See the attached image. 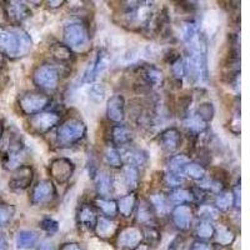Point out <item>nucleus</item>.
Masks as SVG:
<instances>
[{
	"mask_svg": "<svg viewBox=\"0 0 250 250\" xmlns=\"http://www.w3.org/2000/svg\"><path fill=\"white\" fill-rule=\"evenodd\" d=\"M31 49V39L25 31L17 28L0 26V54L17 58L28 54Z\"/></svg>",
	"mask_w": 250,
	"mask_h": 250,
	"instance_id": "nucleus-1",
	"label": "nucleus"
},
{
	"mask_svg": "<svg viewBox=\"0 0 250 250\" xmlns=\"http://www.w3.org/2000/svg\"><path fill=\"white\" fill-rule=\"evenodd\" d=\"M188 46L190 49V53L188 57V66L185 68L194 82H205L208 79V62L204 42L198 38L193 44Z\"/></svg>",
	"mask_w": 250,
	"mask_h": 250,
	"instance_id": "nucleus-2",
	"label": "nucleus"
},
{
	"mask_svg": "<svg viewBox=\"0 0 250 250\" xmlns=\"http://www.w3.org/2000/svg\"><path fill=\"white\" fill-rule=\"evenodd\" d=\"M154 6L153 3L149 1H130L126 3L124 8V18L126 19V23L133 26H142V28H148L153 23L154 19Z\"/></svg>",
	"mask_w": 250,
	"mask_h": 250,
	"instance_id": "nucleus-3",
	"label": "nucleus"
},
{
	"mask_svg": "<svg viewBox=\"0 0 250 250\" xmlns=\"http://www.w3.org/2000/svg\"><path fill=\"white\" fill-rule=\"evenodd\" d=\"M64 40L68 48L77 51H84L89 45V33L85 25L80 23H71L64 29Z\"/></svg>",
	"mask_w": 250,
	"mask_h": 250,
	"instance_id": "nucleus-4",
	"label": "nucleus"
},
{
	"mask_svg": "<svg viewBox=\"0 0 250 250\" xmlns=\"http://www.w3.org/2000/svg\"><path fill=\"white\" fill-rule=\"evenodd\" d=\"M85 134V125L77 118H70L60 125L58 142L62 145H71L79 142Z\"/></svg>",
	"mask_w": 250,
	"mask_h": 250,
	"instance_id": "nucleus-5",
	"label": "nucleus"
},
{
	"mask_svg": "<svg viewBox=\"0 0 250 250\" xmlns=\"http://www.w3.org/2000/svg\"><path fill=\"white\" fill-rule=\"evenodd\" d=\"M34 82L38 86L43 89H55L59 83V74L54 66L44 64L37 68L34 73Z\"/></svg>",
	"mask_w": 250,
	"mask_h": 250,
	"instance_id": "nucleus-6",
	"label": "nucleus"
},
{
	"mask_svg": "<svg viewBox=\"0 0 250 250\" xmlns=\"http://www.w3.org/2000/svg\"><path fill=\"white\" fill-rule=\"evenodd\" d=\"M50 99L48 95L40 93H26L20 98V108L25 114L30 115L40 111L49 104Z\"/></svg>",
	"mask_w": 250,
	"mask_h": 250,
	"instance_id": "nucleus-7",
	"label": "nucleus"
},
{
	"mask_svg": "<svg viewBox=\"0 0 250 250\" xmlns=\"http://www.w3.org/2000/svg\"><path fill=\"white\" fill-rule=\"evenodd\" d=\"M74 171V167L71 164L70 160L62 158V159H57L51 163L50 173L54 179H57L59 183H64L69 179Z\"/></svg>",
	"mask_w": 250,
	"mask_h": 250,
	"instance_id": "nucleus-8",
	"label": "nucleus"
},
{
	"mask_svg": "<svg viewBox=\"0 0 250 250\" xmlns=\"http://www.w3.org/2000/svg\"><path fill=\"white\" fill-rule=\"evenodd\" d=\"M55 189L49 180H42L38 183L37 187L34 188L33 194H31V202L33 204L39 205L43 203L49 202L54 196Z\"/></svg>",
	"mask_w": 250,
	"mask_h": 250,
	"instance_id": "nucleus-9",
	"label": "nucleus"
},
{
	"mask_svg": "<svg viewBox=\"0 0 250 250\" xmlns=\"http://www.w3.org/2000/svg\"><path fill=\"white\" fill-rule=\"evenodd\" d=\"M59 120V117L54 113H42L37 114L30 119L31 128L35 129L39 133H44V131L49 130L53 128Z\"/></svg>",
	"mask_w": 250,
	"mask_h": 250,
	"instance_id": "nucleus-10",
	"label": "nucleus"
},
{
	"mask_svg": "<svg viewBox=\"0 0 250 250\" xmlns=\"http://www.w3.org/2000/svg\"><path fill=\"white\" fill-rule=\"evenodd\" d=\"M142 240V231L137 228H125L118 236V245L120 248H135Z\"/></svg>",
	"mask_w": 250,
	"mask_h": 250,
	"instance_id": "nucleus-11",
	"label": "nucleus"
},
{
	"mask_svg": "<svg viewBox=\"0 0 250 250\" xmlns=\"http://www.w3.org/2000/svg\"><path fill=\"white\" fill-rule=\"evenodd\" d=\"M106 111H108V118L111 122H123L124 119V99L120 95L111 97L108 102Z\"/></svg>",
	"mask_w": 250,
	"mask_h": 250,
	"instance_id": "nucleus-12",
	"label": "nucleus"
},
{
	"mask_svg": "<svg viewBox=\"0 0 250 250\" xmlns=\"http://www.w3.org/2000/svg\"><path fill=\"white\" fill-rule=\"evenodd\" d=\"M180 135L176 129H168L160 135V146L167 153H174L179 146Z\"/></svg>",
	"mask_w": 250,
	"mask_h": 250,
	"instance_id": "nucleus-13",
	"label": "nucleus"
},
{
	"mask_svg": "<svg viewBox=\"0 0 250 250\" xmlns=\"http://www.w3.org/2000/svg\"><path fill=\"white\" fill-rule=\"evenodd\" d=\"M38 240H39L38 233L30 229H21L18 231L15 236V243L19 249H30L37 244Z\"/></svg>",
	"mask_w": 250,
	"mask_h": 250,
	"instance_id": "nucleus-14",
	"label": "nucleus"
},
{
	"mask_svg": "<svg viewBox=\"0 0 250 250\" xmlns=\"http://www.w3.org/2000/svg\"><path fill=\"white\" fill-rule=\"evenodd\" d=\"M31 179H33V171L28 167H24L20 169L19 173L13 176L12 180L9 182V187L14 190H23L30 184Z\"/></svg>",
	"mask_w": 250,
	"mask_h": 250,
	"instance_id": "nucleus-15",
	"label": "nucleus"
},
{
	"mask_svg": "<svg viewBox=\"0 0 250 250\" xmlns=\"http://www.w3.org/2000/svg\"><path fill=\"white\" fill-rule=\"evenodd\" d=\"M173 220L175 225L182 230H187L191 222V210L189 207L179 205L173 211Z\"/></svg>",
	"mask_w": 250,
	"mask_h": 250,
	"instance_id": "nucleus-16",
	"label": "nucleus"
},
{
	"mask_svg": "<svg viewBox=\"0 0 250 250\" xmlns=\"http://www.w3.org/2000/svg\"><path fill=\"white\" fill-rule=\"evenodd\" d=\"M6 12H8L9 18H12L15 21H23L30 15V10L24 3L19 1H12L6 6Z\"/></svg>",
	"mask_w": 250,
	"mask_h": 250,
	"instance_id": "nucleus-17",
	"label": "nucleus"
},
{
	"mask_svg": "<svg viewBox=\"0 0 250 250\" xmlns=\"http://www.w3.org/2000/svg\"><path fill=\"white\" fill-rule=\"evenodd\" d=\"M219 25H220V18H219V13L216 10H210L205 14L204 20H203V26L204 30L207 31L209 37H213L216 34L219 30Z\"/></svg>",
	"mask_w": 250,
	"mask_h": 250,
	"instance_id": "nucleus-18",
	"label": "nucleus"
},
{
	"mask_svg": "<svg viewBox=\"0 0 250 250\" xmlns=\"http://www.w3.org/2000/svg\"><path fill=\"white\" fill-rule=\"evenodd\" d=\"M111 178L108 173L105 171H100L97 175L95 179V187H97V191L100 196L108 198L110 195L111 191Z\"/></svg>",
	"mask_w": 250,
	"mask_h": 250,
	"instance_id": "nucleus-19",
	"label": "nucleus"
},
{
	"mask_svg": "<svg viewBox=\"0 0 250 250\" xmlns=\"http://www.w3.org/2000/svg\"><path fill=\"white\" fill-rule=\"evenodd\" d=\"M142 78L146 82L148 85L158 86L163 80V74L159 69H156L155 66H145L142 70Z\"/></svg>",
	"mask_w": 250,
	"mask_h": 250,
	"instance_id": "nucleus-20",
	"label": "nucleus"
},
{
	"mask_svg": "<svg viewBox=\"0 0 250 250\" xmlns=\"http://www.w3.org/2000/svg\"><path fill=\"white\" fill-rule=\"evenodd\" d=\"M122 179L126 189H135L138 185V179H139L138 169L135 167H131V165L124 167L123 168Z\"/></svg>",
	"mask_w": 250,
	"mask_h": 250,
	"instance_id": "nucleus-21",
	"label": "nucleus"
},
{
	"mask_svg": "<svg viewBox=\"0 0 250 250\" xmlns=\"http://www.w3.org/2000/svg\"><path fill=\"white\" fill-rule=\"evenodd\" d=\"M180 34H182V39L184 40V43H187L188 45H190L198 39V28H196V24L193 21H184L182 24V28H180Z\"/></svg>",
	"mask_w": 250,
	"mask_h": 250,
	"instance_id": "nucleus-22",
	"label": "nucleus"
},
{
	"mask_svg": "<svg viewBox=\"0 0 250 250\" xmlns=\"http://www.w3.org/2000/svg\"><path fill=\"white\" fill-rule=\"evenodd\" d=\"M95 211L89 205H83L79 210V223L86 229H93L95 227Z\"/></svg>",
	"mask_w": 250,
	"mask_h": 250,
	"instance_id": "nucleus-23",
	"label": "nucleus"
},
{
	"mask_svg": "<svg viewBox=\"0 0 250 250\" xmlns=\"http://www.w3.org/2000/svg\"><path fill=\"white\" fill-rule=\"evenodd\" d=\"M124 159L128 163V165L137 168V167L143 165L146 162V155H145L144 151L139 150V149H130V150L124 153Z\"/></svg>",
	"mask_w": 250,
	"mask_h": 250,
	"instance_id": "nucleus-24",
	"label": "nucleus"
},
{
	"mask_svg": "<svg viewBox=\"0 0 250 250\" xmlns=\"http://www.w3.org/2000/svg\"><path fill=\"white\" fill-rule=\"evenodd\" d=\"M117 231V224L108 219H99L97 224V233L102 238H110Z\"/></svg>",
	"mask_w": 250,
	"mask_h": 250,
	"instance_id": "nucleus-25",
	"label": "nucleus"
},
{
	"mask_svg": "<svg viewBox=\"0 0 250 250\" xmlns=\"http://www.w3.org/2000/svg\"><path fill=\"white\" fill-rule=\"evenodd\" d=\"M86 94H88V98L90 102L95 103V104H100L105 99L106 89L103 84H93L88 88Z\"/></svg>",
	"mask_w": 250,
	"mask_h": 250,
	"instance_id": "nucleus-26",
	"label": "nucleus"
},
{
	"mask_svg": "<svg viewBox=\"0 0 250 250\" xmlns=\"http://www.w3.org/2000/svg\"><path fill=\"white\" fill-rule=\"evenodd\" d=\"M188 164H190V159L187 155H176L169 163V169H170L173 174L182 175L184 173L185 168L188 167Z\"/></svg>",
	"mask_w": 250,
	"mask_h": 250,
	"instance_id": "nucleus-27",
	"label": "nucleus"
},
{
	"mask_svg": "<svg viewBox=\"0 0 250 250\" xmlns=\"http://www.w3.org/2000/svg\"><path fill=\"white\" fill-rule=\"evenodd\" d=\"M131 138H133V135H131L130 129L126 128V126H115L113 129V139L115 142V144H128L131 140Z\"/></svg>",
	"mask_w": 250,
	"mask_h": 250,
	"instance_id": "nucleus-28",
	"label": "nucleus"
},
{
	"mask_svg": "<svg viewBox=\"0 0 250 250\" xmlns=\"http://www.w3.org/2000/svg\"><path fill=\"white\" fill-rule=\"evenodd\" d=\"M118 205H119V211L122 213V215L125 216V218H128V216H130L131 211L134 209V205H135V196L133 194L122 196L119 199Z\"/></svg>",
	"mask_w": 250,
	"mask_h": 250,
	"instance_id": "nucleus-29",
	"label": "nucleus"
},
{
	"mask_svg": "<svg viewBox=\"0 0 250 250\" xmlns=\"http://www.w3.org/2000/svg\"><path fill=\"white\" fill-rule=\"evenodd\" d=\"M234 238H235V236H234L233 231H231L230 229H228L227 227L219 228L215 235L216 242H218L220 245H223V247L230 245L231 243L234 242Z\"/></svg>",
	"mask_w": 250,
	"mask_h": 250,
	"instance_id": "nucleus-30",
	"label": "nucleus"
},
{
	"mask_svg": "<svg viewBox=\"0 0 250 250\" xmlns=\"http://www.w3.org/2000/svg\"><path fill=\"white\" fill-rule=\"evenodd\" d=\"M150 202L159 214H167L169 211V203L162 194H154L150 196Z\"/></svg>",
	"mask_w": 250,
	"mask_h": 250,
	"instance_id": "nucleus-31",
	"label": "nucleus"
},
{
	"mask_svg": "<svg viewBox=\"0 0 250 250\" xmlns=\"http://www.w3.org/2000/svg\"><path fill=\"white\" fill-rule=\"evenodd\" d=\"M184 125L191 133H202L205 129V122H203L198 115L196 117L188 118L184 122Z\"/></svg>",
	"mask_w": 250,
	"mask_h": 250,
	"instance_id": "nucleus-32",
	"label": "nucleus"
},
{
	"mask_svg": "<svg viewBox=\"0 0 250 250\" xmlns=\"http://www.w3.org/2000/svg\"><path fill=\"white\" fill-rule=\"evenodd\" d=\"M104 159H105V163L110 167H120V163H122V158H120V154L118 153L117 149L114 148H108L104 153Z\"/></svg>",
	"mask_w": 250,
	"mask_h": 250,
	"instance_id": "nucleus-33",
	"label": "nucleus"
},
{
	"mask_svg": "<svg viewBox=\"0 0 250 250\" xmlns=\"http://www.w3.org/2000/svg\"><path fill=\"white\" fill-rule=\"evenodd\" d=\"M184 173H187L188 175L190 176L191 179L200 180V179H204L205 169L199 164H188V167L185 168Z\"/></svg>",
	"mask_w": 250,
	"mask_h": 250,
	"instance_id": "nucleus-34",
	"label": "nucleus"
},
{
	"mask_svg": "<svg viewBox=\"0 0 250 250\" xmlns=\"http://www.w3.org/2000/svg\"><path fill=\"white\" fill-rule=\"evenodd\" d=\"M199 214V218H202L203 220H207V222H210V220H216L219 218V210L214 207H209V205H204L199 209L198 211Z\"/></svg>",
	"mask_w": 250,
	"mask_h": 250,
	"instance_id": "nucleus-35",
	"label": "nucleus"
},
{
	"mask_svg": "<svg viewBox=\"0 0 250 250\" xmlns=\"http://www.w3.org/2000/svg\"><path fill=\"white\" fill-rule=\"evenodd\" d=\"M170 199L171 202L176 203V204H183L185 202H190L193 199V195H191L190 191L185 190V189H178V190L171 193Z\"/></svg>",
	"mask_w": 250,
	"mask_h": 250,
	"instance_id": "nucleus-36",
	"label": "nucleus"
},
{
	"mask_svg": "<svg viewBox=\"0 0 250 250\" xmlns=\"http://www.w3.org/2000/svg\"><path fill=\"white\" fill-rule=\"evenodd\" d=\"M215 203H216V207H218L220 210H228V209L231 207V204H233V195H231L230 193L219 194Z\"/></svg>",
	"mask_w": 250,
	"mask_h": 250,
	"instance_id": "nucleus-37",
	"label": "nucleus"
},
{
	"mask_svg": "<svg viewBox=\"0 0 250 250\" xmlns=\"http://www.w3.org/2000/svg\"><path fill=\"white\" fill-rule=\"evenodd\" d=\"M196 235L202 239H209L214 235V228L209 222H204L196 228Z\"/></svg>",
	"mask_w": 250,
	"mask_h": 250,
	"instance_id": "nucleus-38",
	"label": "nucleus"
},
{
	"mask_svg": "<svg viewBox=\"0 0 250 250\" xmlns=\"http://www.w3.org/2000/svg\"><path fill=\"white\" fill-rule=\"evenodd\" d=\"M14 214V209L10 205L0 204V227L8 224Z\"/></svg>",
	"mask_w": 250,
	"mask_h": 250,
	"instance_id": "nucleus-39",
	"label": "nucleus"
},
{
	"mask_svg": "<svg viewBox=\"0 0 250 250\" xmlns=\"http://www.w3.org/2000/svg\"><path fill=\"white\" fill-rule=\"evenodd\" d=\"M51 54L59 60L70 59V50H69L68 46L60 45V44H57L51 48Z\"/></svg>",
	"mask_w": 250,
	"mask_h": 250,
	"instance_id": "nucleus-40",
	"label": "nucleus"
},
{
	"mask_svg": "<svg viewBox=\"0 0 250 250\" xmlns=\"http://www.w3.org/2000/svg\"><path fill=\"white\" fill-rule=\"evenodd\" d=\"M151 220H153V215H151L150 209L145 203H142L139 210H138V222L146 224V223H150Z\"/></svg>",
	"mask_w": 250,
	"mask_h": 250,
	"instance_id": "nucleus-41",
	"label": "nucleus"
},
{
	"mask_svg": "<svg viewBox=\"0 0 250 250\" xmlns=\"http://www.w3.org/2000/svg\"><path fill=\"white\" fill-rule=\"evenodd\" d=\"M40 225H42V229H44V230L49 234H54L59 230V223L53 218L43 219L42 223H40Z\"/></svg>",
	"mask_w": 250,
	"mask_h": 250,
	"instance_id": "nucleus-42",
	"label": "nucleus"
},
{
	"mask_svg": "<svg viewBox=\"0 0 250 250\" xmlns=\"http://www.w3.org/2000/svg\"><path fill=\"white\" fill-rule=\"evenodd\" d=\"M97 204L98 207L102 209L103 211L108 215H114L115 211H117V204L111 200H104V199H100L97 200Z\"/></svg>",
	"mask_w": 250,
	"mask_h": 250,
	"instance_id": "nucleus-43",
	"label": "nucleus"
},
{
	"mask_svg": "<svg viewBox=\"0 0 250 250\" xmlns=\"http://www.w3.org/2000/svg\"><path fill=\"white\" fill-rule=\"evenodd\" d=\"M171 71H173L174 77L176 79L182 80L184 78L185 71H187V68H185V64L182 59H176L175 62H173V65H171Z\"/></svg>",
	"mask_w": 250,
	"mask_h": 250,
	"instance_id": "nucleus-44",
	"label": "nucleus"
},
{
	"mask_svg": "<svg viewBox=\"0 0 250 250\" xmlns=\"http://www.w3.org/2000/svg\"><path fill=\"white\" fill-rule=\"evenodd\" d=\"M213 114L214 108L211 104H209V103H204V104H202V105L199 106V114H198V117H199L203 122H205V120L208 119H211Z\"/></svg>",
	"mask_w": 250,
	"mask_h": 250,
	"instance_id": "nucleus-45",
	"label": "nucleus"
},
{
	"mask_svg": "<svg viewBox=\"0 0 250 250\" xmlns=\"http://www.w3.org/2000/svg\"><path fill=\"white\" fill-rule=\"evenodd\" d=\"M145 234H146V239L149 240V243L153 245H156L159 243L160 240V235H159V231L156 230L155 228H148L146 230H145Z\"/></svg>",
	"mask_w": 250,
	"mask_h": 250,
	"instance_id": "nucleus-46",
	"label": "nucleus"
},
{
	"mask_svg": "<svg viewBox=\"0 0 250 250\" xmlns=\"http://www.w3.org/2000/svg\"><path fill=\"white\" fill-rule=\"evenodd\" d=\"M165 183H167L168 187H178L182 183V178H180V175L169 173L165 175Z\"/></svg>",
	"mask_w": 250,
	"mask_h": 250,
	"instance_id": "nucleus-47",
	"label": "nucleus"
},
{
	"mask_svg": "<svg viewBox=\"0 0 250 250\" xmlns=\"http://www.w3.org/2000/svg\"><path fill=\"white\" fill-rule=\"evenodd\" d=\"M202 188H207V189H210L213 191H220L222 190V183L218 182V180H207V182L202 183L200 185Z\"/></svg>",
	"mask_w": 250,
	"mask_h": 250,
	"instance_id": "nucleus-48",
	"label": "nucleus"
},
{
	"mask_svg": "<svg viewBox=\"0 0 250 250\" xmlns=\"http://www.w3.org/2000/svg\"><path fill=\"white\" fill-rule=\"evenodd\" d=\"M38 250H57V247H55L50 240H43V242L39 244Z\"/></svg>",
	"mask_w": 250,
	"mask_h": 250,
	"instance_id": "nucleus-49",
	"label": "nucleus"
},
{
	"mask_svg": "<svg viewBox=\"0 0 250 250\" xmlns=\"http://www.w3.org/2000/svg\"><path fill=\"white\" fill-rule=\"evenodd\" d=\"M193 250H214V249L210 247V245L207 244V243L196 242L193 244Z\"/></svg>",
	"mask_w": 250,
	"mask_h": 250,
	"instance_id": "nucleus-50",
	"label": "nucleus"
},
{
	"mask_svg": "<svg viewBox=\"0 0 250 250\" xmlns=\"http://www.w3.org/2000/svg\"><path fill=\"white\" fill-rule=\"evenodd\" d=\"M0 250H9L8 239L3 233H0Z\"/></svg>",
	"mask_w": 250,
	"mask_h": 250,
	"instance_id": "nucleus-51",
	"label": "nucleus"
},
{
	"mask_svg": "<svg viewBox=\"0 0 250 250\" xmlns=\"http://www.w3.org/2000/svg\"><path fill=\"white\" fill-rule=\"evenodd\" d=\"M234 198H235V200H234L235 207L239 208L240 207V187L239 185H236L235 189H234Z\"/></svg>",
	"mask_w": 250,
	"mask_h": 250,
	"instance_id": "nucleus-52",
	"label": "nucleus"
},
{
	"mask_svg": "<svg viewBox=\"0 0 250 250\" xmlns=\"http://www.w3.org/2000/svg\"><path fill=\"white\" fill-rule=\"evenodd\" d=\"M62 250H83V248L75 243H69V244L62 245Z\"/></svg>",
	"mask_w": 250,
	"mask_h": 250,
	"instance_id": "nucleus-53",
	"label": "nucleus"
},
{
	"mask_svg": "<svg viewBox=\"0 0 250 250\" xmlns=\"http://www.w3.org/2000/svg\"><path fill=\"white\" fill-rule=\"evenodd\" d=\"M5 21V12L3 10V8L0 6V23H4Z\"/></svg>",
	"mask_w": 250,
	"mask_h": 250,
	"instance_id": "nucleus-54",
	"label": "nucleus"
},
{
	"mask_svg": "<svg viewBox=\"0 0 250 250\" xmlns=\"http://www.w3.org/2000/svg\"><path fill=\"white\" fill-rule=\"evenodd\" d=\"M135 250H149V248H148V245L142 244V245H138V247H135Z\"/></svg>",
	"mask_w": 250,
	"mask_h": 250,
	"instance_id": "nucleus-55",
	"label": "nucleus"
},
{
	"mask_svg": "<svg viewBox=\"0 0 250 250\" xmlns=\"http://www.w3.org/2000/svg\"><path fill=\"white\" fill-rule=\"evenodd\" d=\"M1 137H3V124L0 122V140H1Z\"/></svg>",
	"mask_w": 250,
	"mask_h": 250,
	"instance_id": "nucleus-56",
	"label": "nucleus"
},
{
	"mask_svg": "<svg viewBox=\"0 0 250 250\" xmlns=\"http://www.w3.org/2000/svg\"><path fill=\"white\" fill-rule=\"evenodd\" d=\"M3 64H4V58H3V55L0 54V66L3 65Z\"/></svg>",
	"mask_w": 250,
	"mask_h": 250,
	"instance_id": "nucleus-57",
	"label": "nucleus"
},
{
	"mask_svg": "<svg viewBox=\"0 0 250 250\" xmlns=\"http://www.w3.org/2000/svg\"><path fill=\"white\" fill-rule=\"evenodd\" d=\"M219 250H229V249H227V248H222V249H219Z\"/></svg>",
	"mask_w": 250,
	"mask_h": 250,
	"instance_id": "nucleus-58",
	"label": "nucleus"
}]
</instances>
